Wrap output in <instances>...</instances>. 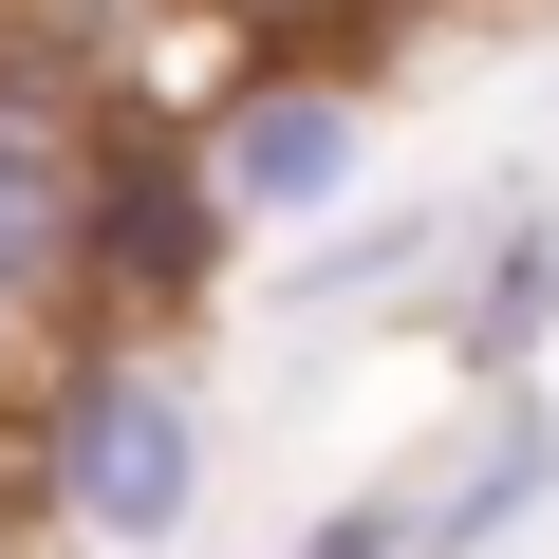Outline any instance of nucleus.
Listing matches in <instances>:
<instances>
[{
    "label": "nucleus",
    "instance_id": "f257e3e1",
    "mask_svg": "<svg viewBox=\"0 0 559 559\" xmlns=\"http://www.w3.org/2000/svg\"><path fill=\"white\" fill-rule=\"evenodd\" d=\"M205 392L150 355V336H94L75 373H57V411H38V503H57V540H94V559H168L187 522H205Z\"/></svg>",
    "mask_w": 559,
    "mask_h": 559
},
{
    "label": "nucleus",
    "instance_id": "f03ea898",
    "mask_svg": "<svg viewBox=\"0 0 559 559\" xmlns=\"http://www.w3.org/2000/svg\"><path fill=\"white\" fill-rule=\"evenodd\" d=\"M187 150H205V205H224V224L318 242V224H355V187H373V94H355V75H242Z\"/></svg>",
    "mask_w": 559,
    "mask_h": 559
},
{
    "label": "nucleus",
    "instance_id": "7ed1b4c3",
    "mask_svg": "<svg viewBox=\"0 0 559 559\" xmlns=\"http://www.w3.org/2000/svg\"><path fill=\"white\" fill-rule=\"evenodd\" d=\"M94 205H112V168H94L75 94L38 57H0V336H38L57 299H94Z\"/></svg>",
    "mask_w": 559,
    "mask_h": 559
},
{
    "label": "nucleus",
    "instance_id": "20e7f679",
    "mask_svg": "<svg viewBox=\"0 0 559 559\" xmlns=\"http://www.w3.org/2000/svg\"><path fill=\"white\" fill-rule=\"evenodd\" d=\"M540 503H559V411L503 392V411H466V429L429 448V522H411V559H503Z\"/></svg>",
    "mask_w": 559,
    "mask_h": 559
},
{
    "label": "nucleus",
    "instance_id": "39448f33",
    "mask_svg": "<svg viewBox=\"0 0 559 559\" xmlns=\"http://www.w3.org/2000/svg\"><path fill=\"white\" fill-rule=\"evenodd\" d=\"M411 261H466V205H373V224H318V242H299V280H280L261 318H280V336H336V318H373V299H392Z\"/></svg>",
    "mask_w": 559,
    "mask_h": 559
},
{
    "label": "nucleus",
    "instance_id": "423d86ee",
    "mask_svg": "<svg viewBox=\"0 0 559 559\" xmlns=\"http://www.w3.org/2000/svg\"><path fill=\"white\" fill-rule=\"evenodd\" d=\"M559 336V205H522L503 242H466V299H448V355L466 373H522Z\"/></svg>",
    "mask_w": 559,
    "mask_h": 559
},
{
    "label": "nucleus",
    "instance_id": "0eeeda50",
    "mask_svg": "<svg viewBox=\"0 0 559 559\" xmlns=\"http://www.w3.org/2000/svg\"><path fill=\"white\" fill-rule=\"evenodd\" d=\"M224 20H336V0H224Z\"/></svg>",
    "mask_w": 559,
    "mask_h": 559
}]
</instances>
